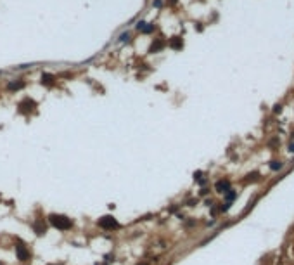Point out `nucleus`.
Wrapping results in <instances>:
<instances>
[{
  "mask_svg": "<svg viewBox=\"0 0 294 265\" xmlns=\"http://www.w3.org/2000/svg\"><path fill=\"white\" fill-rule=\"evenodd\" d=\"M48 220H50V224L56 229H59V231H67V229H71V225H73V222L64 215H50Z\"/></svg>",
  "mask_w": 294,
  "mask_h": 265,
  "instance_id": "f257e3e1",
  "label": "nucleus"
},
{
  "mask_svg": "<svg viewBox=\"0 0 294 265\" xmlns=\"http://www.w3.org/2000/svg\"><path fill=\"white\" fill-rule=\"evenodd\" d=\"M99 225H101L102 229H116L118 227V222H116L114 217H102L101 220H99Z\"/></svg>",
  "mask_w": 294,
  "mask_h": 265,
  "instance_id": "f03ea898",
  "label": "nucleus"
},
{
  "mask_svg": "<svg viewBox=\"0 0 294 265\" xmlns=\"http://www.w3.org/2000/svg\"><path fill=\"white\" fill-rule=\"evenodd\" d=\"M215 189H216V192H222V194H225L227 191H230V182H228V180H218V182H216V186H215Z\"/></svg>",
  "mask_w": 294,
  "mask_h": 265,
  "instance_id": "7ed1b4c3",
  "label": "nucleus"
},
{
  "mask_svg": "<svg viewBox=\"0 0 294 265\" xmlns=\"http://www.w3.org/2000/svg\"><path fill=\"white\" fill-rule=\"evenodd\" d=\"M16 255H17V258L21 262H24V260H28V257H30V253H28V250L22 244H17L16 246Z\"/></svg>",
  "mask_w": 294,
  "mask_h": 265,
  "instance_id": "20e7f679",
  "label": "nucleus"
},
{
  "mask_svg": "<svg viewBox=\"0 0 294 265\" xmlns=\"http://www.w3.org/2000/svg\"><path fill=\"white\" fill-rule=\"evenodd\" d=\"M182 38L180 37H173L171 38V42H170V47L171 49H182Z\"/></svg>",
  "mask_w": 294,
  "mask_h": 265,
  "instance_id": "39448f33",
  "label": "nucleus"
},
{
  "mask_svg": "<svg viewBox=\"0 0 294 265\" xmlns=\"http://www.w3.org/2000/svg\"><path fill=\"white\" fill-rule=\"evenodd\" d=\"M42 83H45V85H52V83H54V76L48 75V73H43V75H42Z\"/></svg>",
  "mask_w": 294,
  "mask_h": 265,
  "instance_id": "423d86ee",
  "label": "nucleus"
},
{
  "mask_svg": "<svg viewBox=\"0 0 294 265\" xmlns=\"http://www.w3.org/2000/svg\"><path fill=\"white\" fill-rule=\"evenodd\" d=\"M24 87V83L22 82H12V83H9L7 85V89L9 90H19V89H22Z\"/></svg>",
  "mask_w": 294,
  "mask_h": 265,
  "instance_id": "0eeeda50",
  "label": "nucleus"
},
{
  "mask_svg": "<svg viewBox=\"0 0 294 265\" xmlns=\"http://www.w3.org/2000/svg\"><path fill=\"white\" fill-rule=\"evenodd\" d=\"M163 47H164V43H163L161 40H157L156 43H152V45H151V52L154 54V52H157V50H161Z\"/></svg>",
  "mask_w": 294,
  "mask_h": 265,
  "instance_id": "6e6552de",
  "label": "nucleus"
},
{
  "mask_svg": "<svg viewBox=\"0 0 294 265\" xmlns=\"http://www.w3.org/2000/svg\"><path fill=\"white\" fill-rule=\"evenodd\" d=\"M225 198H227V203H232L235 199V191H227V192H225Z\"/></svg>",
  "mask_w": 294,
  "mask_h": 265,
  "instance_id": "1a4fd4ad",
  "label": "nucleus"
},
{
  "mask_svg": "<svg viewBox=\"0 0 294 265\" xmlns=\"http://www.w3.org/2000/svg\"><path fill=\"white\" fill-rule=\"evenodd\" d=\"M270 168L275 170V172H279L280 168H282V163H280V161H272V163H270Z\"/></svg>",
  "mask_w": 294,
  "mask_h": 265,
  "instance_id": "9d476101",
  "label": "nucleus"
},
{
  "mask_svg": "<svg viewBox=\"0 0 294 265\" xmlns=\"http://www.w3.org/2000/svg\"><path fill=\"white\" fill-rule=\"evenodd\" d=\"M145 24H147V23H144V21H140V23H137V30H142V31H144V28H145Z\"/></svg>",
  "mask_w": 294,
  "mask_h": 265,
  "instance_id": "9b49d317",
  "label": "nucleus"
},
{
  "mask_svg": "<svg viewBox=\"0 0 294 265\" xmlns=\"http://www.w3.org/2000/svg\"><path fill=\"white\" fill-rule=\"evenodd\" d=\"M151 31H154V26H152V24H149V26L144 28V33H151Z\"/></svg>",
  "mask_w": 294,
  "mask_h": 265,
  "instance_id": "f8f14e48",
  "label": "nucleus"
},
{
  "mask_svg": "<svg viewBox=\"0 0 294 265\" xmlns=\"http://www.w3.org/2000/svg\"><path fill=\"white\" fill-rule=\"evenodd\" d=\"M128 38H130V35H128V33H123L121 37H119V40H121V42H125V40H128Z\"/></svg>",
  "mask_w": 294,
  "mask_h": 265,
  "instance_id": "ddd939ff",
  "label": "nucleus"
},
{
  "mask_svg": "<svg viewBox=\"0 0 294 265\" xmlns=\"http://www.w3.org/2000/svg\"><path fill=\"white\" fill-rule=\"evenodd\" d=\"M152 5H156V7H161V5H163V2H161V0H154Z\"/></svg>",
  "mask_w": 294,
  "mask_h": 265,
  "instance_id": "4468645a",
  "label": "nucleus"
},
{
  "mask_svg": "<svg viewBox=\"0 0 294 265\" xmlns=\"http://www.w3.org/2000/svg\"><path fill=\"white\" fill-rule=\"evenodd\" d=\"M289 153H294V142H292V144L289 146Z\"/></svg>",
  "mask_w": 294,
  "mask_h": 265,
  "instance_id": "2eb2a0df",
  "label": "nucleus"
}]
</instances>
